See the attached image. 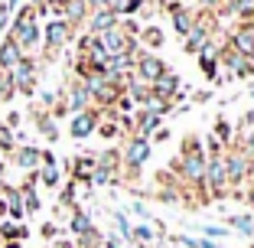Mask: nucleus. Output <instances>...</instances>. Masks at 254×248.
Wrapping results in <instances>:
<instances>
[{
  "label": "nucleus",
  "instance_id": "f257e3e1",
  "mask_svg": "<svg viewBox=\"0 0 254 248\" xmlns=\"http://www.w3.org/2000/svg\"><path fill=\"white\" fill-rule=\"evenodd\" d=\"M173 176L180 180V186H202V176H205V147L195 134L183 137V151L173 164Z\"/></svg>",
  "mask_w": 254,
  "mask_h": 248
},
{
  "label": "nucleus",
  "instance_id": "f03ea898",
  "mask_svg": "<svg viewBox=\"0 0 254 248\" xmlns=\"http://www.w3.org/2000/svg\"><path fill=\"white\" fill-rule=\"evenodd\" d=\"M7 36L20 46L26 56H36V49L43 46V23H39L33 3L26 7H16L13 16H10V26H7Z\"/></svg>",
  "mask_w": 254,
  "mask_h": 248
},
{
  "label": "nucleus",
  "instance_id": "7ed1b4c3",
  "mask_svg": "<svg viewBox=\"0 0 254 248\" xmlns=\"http://www.w3.org/2000/svg\"><path fill=\"white\" fill-rule=\"evenodd\" d=\"M225 160V180H228V196L245 199V186H248V166H251V154L241 147V141H232L222 151Z\"/></svg>",
  "mask_w": 254,
  "mask_h": 248
},
{
  "label": "nucleus",
  "instance_id": "20e7f679",
  "mask_svg": "<svg viewBox=\"0 0 254 248\" xmlns=\"http://www.w3.org/2000/svg\"><path fill=\"white\" fill-rule=\"evenodd\" d=\"M39 69H43V62L36 59V56H23L20 62H16L13 69H10L7 76L10 82H13V91L16 95H36V85H39Z\"/></svg>",
  "mask_w": 254,
  "mask_h": 248
},
{
  "label": "nucleus",
  "instance_id": "39448f33",
  "mask_svg": "<svg viewBox=\"0 0 254 248\" xmlns=\"http://www.w3.org/2000/svg\"><path fill=\"white\" fill-rule=\"evenodd\" d=\"M72 36H75V26H68L62 16L46 20L43 23V53H46V59H56V56L72 43Z\"/></svg>",
  "mask_w": 254,
  "mask_h": 248
},
{
  "label": "nucleus",
  "instance_id": "423d86ee",
  "mask_svg": "<svg viewBox=\"0 0 254 248\" xmlns=\"http://www.w3.org/2000/svg\"><path fill=\"white\" fill-rule=\"evenodd\" d=\"M150 154H153V144H150L147 137H134L130 134L127 147L121 151V170H127L130 176H137V173L143 170V164L150 160Z\"/></svg>",
  "mask_w": 254,
  "mask_h": 248
},
{
  "label": "nucleus",
  "instance_id": "0eeeda50",
  "mask_svg": "<svg viewBox=\"0 0 254 248\" xmlns=\"http://www.w3.org/2000/svg\"><path fill=\"white\" fill-rule=\"evenodd\" d=\"M150 95L163 98V101H183V82H180V76H176L173 69H166L160 79L150 82Z\"/></svg>",
  "mask_w": 254,
  "mask_h": 248
},
{
  "label": "nucleus",
  "instance_id": "6e6552de",
  "mask_svg": "<svg viewBox=\"0 0 254 248\" xmlns=\"http://www.w3.org/2000/svg\"><path fill=\"white\" fill-rule=\"evenodd\" d=\"M62 105L68 108V114H78V111H88V108H95L91 105V95H88V88H85L78 79H72V82L65 85V91H62Z\"/></svg>",
  "mask_w": 254,
  "mask_h": 248
},
{
  "label": "nucleus",
  "instance_id": "1a4fd4ad",
  "mask_svg": "<svg viewBox=\"0 0 254 248\" xmlns=\"http://www.w3.org/2000/svg\"><path fill=\"white\" fill-rule=\"evenodd\" d=\"M95 128H98V108L78 111L68 121V137H72V141H88V137L95 134Z\"/></svg>",
  "mask_w": 254,
  "mask_h": 248
},
{
  "label": "nucleus",
  "instance_id": "9d476101",
  "mask_svg": "<svg viewBox=\"0 0 254 248\" xmlns=\"http://www.w3.org/2000/svg\"><path fill=\"white\" fill-rule=\"evenodd\" d=\"M166 72V62L160 59L157 53H150V49H140L137 53V62H134V76L147 79V82H153V79H160Z\"/></svg>",
  "mask_w": 254,
  "mask_h": 248
},
{
  "label": "nucleus",
  "instance_id": "9b49d317",
  "mask_svg": "<svg viewBox=\"0 0 254 248\" xmlns=\"http://www.w3.org/2000/svg\"><path fill=\"white\" fill-rule=\"evenodd\" d=\"M166 13H170V23H173V30L180 33V36H186L189 30L195 26V7H189V3H170V7H163Z\"/></svg>",
  "mask_w": 254,
  "mask_h": 248
},
{
  "label": "nucleus",
  "instance_id": "f8f14e48",
  "mask_svg": "<svg viewBox=\"0 0 254 248\" xmlns=\"http://www.w3.org/2000/svg\"><path fill=\"white\" fill-rule=\"evenodd\" d=\"M160 124H163V118H160L153 108H137L134 114V137H153V131H160Z\"/></svg>",
  "mask_w": 254,
  "mask_h": 248
},
{
  "label": "nucleus",
  "instance_id": "ddd939ff",
  "mask_svg": "<svg viewBox=\"0 0 254 248\" xmlns=\"http://www.w3.org/2000/svg\"><path fill=\"white\" fill-rule=\"evenodd\" d=\"M118 23H121V16L114 13V10H91V13H88V20H85V33L98 36V33L114 30Z\"/></svg>",
  "mask_w": 254,
  "mask_h": 248
},
{
  "label": "nucleus",
  "instance_id": "4468645a",
  "mask_svg": "<svg viewBox=\"0 0 254 248\" xmlns=\"http://www.w3.org/2000/svg\"><path fill=\"white\" fill-rule=\"evenodd\" d=\"M10 160H13L20 170H26V173H33V170H39V166H43L39 147H33V144H16L13 154H10Z\"/></svg>",
  "mask_w": 254,
  "mask_h": 248
},
{
  "label": "nucleus",
  "instance_id": "2eb2a0df",
  "mask_svg": "<svg viewBox=\"0 0 254 248\" xmlns=\"http://www.w3.org/2000/svg\"><path fill=\"white\" fill-rule=\"evenodd\" d=\"M68 232L75 235V242L95 232V222H91V216H88V212L82 209V206H75V209L68 212Z\"/></svg>",
  "mask_w": 254,
  "mask_h": 248
},
{
  "label": "nucleus",
  "instance_id": "dca6fc26",
  "mask_svg": "<svg viewBox=\"0 0 254 248\" xmlns=\"http://www.w3.org/2000/svg\"><path fill=\"white\" fill-rule=\"evenodd\" d=\"M88 3H85V0H65V3H62V20L68 23V26H75V30H78V26H82L85 20H88Z\"/></svg>",
  "mask_w": 254,
  "mask_h": 248
},
{
  "label": "nucleus",
  "instance_id": "f3484780",
  "mask_svg": "<svg viewBox=\"0 0 254 248\" xmlns=\"http://www.w3.org/2000/svg\"><path fill=\"white\" fill-rule=\"evenodd\" d=\"M209 36H212V33L205 30V26H199V23H195L192 30L183 36V53H186V56H199L202 49H205V43H209Z\"/></svg>",
  "mask_w": 254,
  "mask_h": 248
},
{
  "label": "nucleus",
  "instance_id": "a211bd4d",
  "mask_svg": "<svg viewBox=\"0 0 254 248\" xmlns=\"http://www.w3.org/2000/svg\"><path fill=\"white\" fill-rule=\"evenodd\" d=\"M23 56H26V53H23V49L10 36H0V72H10V69L23 59Z\"/></svg>",
  "mask_w": 254,
  "mask_h": 248
},
{
  "label": "nucleus",
  "instance_id": "6ab92c4d",
  "mask_svg": "<svg viewBox=\"0 0 254 248\" xmlns=\"http://www.w3.org/2000/svg\"><path fill=\"white\" fill-rule=\"evenodd\" d=\"M72 180H78V183H88L91 180V173H95V154H78V157L72 160ZM91 186V183H88Z\"/></svg>",
  "mask_w": 254,
  "mask_h": 248
},
{
  "label": "nucleus",
  "instance_id": "aec40b11",
  "mask_svg": "<svg viewBox=\"0 0 254 248\" xmlns=\"http://www.w3.org/2000/svg\"><path fill=\"white\" fill-rule=\"evenodd\" d=\"M160 239H163V235L153 232L147 222H137V226H130V239L127 242H134L137 248H153V242H160Z\"/></svg>",
  "mask_w": 254,
  "mask_h": 248
},
{
  "label": "nucleus",
  "instance_id": "412c9836",
  "mask_svg": "<svg viewBox=\"0 0 254 248\" xmlns=\"http://www.w3.org/2000/svg\"><path fill=\"white\" fill-rule=\"evenodd\" d=\"M137 39H140V46L143 49H150V53H153V49H160V46H163V30H160L157 23H147V26H143L140 33H137Z\"/></svg>",
  "mask_w": 254,
  "mask_h": 248
},
{
  "label": "nucleus",
  "instance_id": "4be33fe9",
  "mask_svg": "<svg viewBox=\"0 0 254 248\" xmlns=\"http://www.w3.org/2000/svg\"><path fill=\"white\" fill-rule=\"evenodd\" d=\"M23 239H30V229L23 222H10V219L0 222V242H23Z\"/></svg>",
  "mask_w": 254,
  "mask_h": 248
},
{
  "label": "nucleus",
  "instance_id": "5701e85b",
  "mask_svg": "<svg viewBox=\"0 0 254 248\" xmlns=\"http://www.w3.org/2000/svg\"><path fill=\"white\" fill-rule=\"evenodd\" d=\"M36 176H39V183H43L46 189H59L62 186V173H59V164H43L36 170Z\"/></svg>",
  "mask_w": 254,
  "mask_h": 248
},
{
  "label": "nucleus",
  "instance_id": "b1692460",
  "mask_svg": "<svg viewBox=\"0 0 254 248\" xmlns=\"http://www.w3.org/2000/svg\"><path fill=\"white\" fill-rule=\"evenodd\" d=\"M36 131L46 141H59V128H56V118L49 111H36Z\"/></svg>",
  "mask_w": 254,
  "mask_h": 248
},
{
  "label": "nucleus",
  "instance_id": "393cba45",
  "mask_svg": "<svg viewBox=\"0 0 254 248\" xmlns=\"http://www.w3.org/2000/svg\"><path fill=\"white\" fill-rule=\"evenodd\" d=\"M212 137H218V141H222V147H228V144L235 141V128H232V121H225L222 114H218L215 124H212Z\"/></svg>",
  "mask_w": 254,
  "mask_h": 248
},
{
  "label": "nucleus",
  "instance_id": "a878e982",
  "mask_svg": "<svg viewBox=\"0 0 254 248\" xmlns=\"http://www.w3.org/2000/svg\"><path fill=\"white\" fill-rule=\"evenodd\" d=\"M13 147H16V131L7 128V124L0 121V154H3V157H10V154H13Z\"/></svg>",
  "mask_w": 254,
  "mask_h": 248
},
{
  "label": "nucleus",
  "instance_id": "bb28decb",
  "mask_svg": "<svg viewBox=\"0 0 254 248\" xmlns=\"http://www.w3.org/2000/svg\"><path fill=\"white\" fill-rule=\"evenodd\" d=\"M232 16H238L241 23L254 20V0H232Z\"/></svg>",
  "mask_w": 254,
  "mask_h": 248
},
{
  "label": "nucleus",
  "instance_id": "cd10ccee",
  "mask_svg": "<svg viewBox=\"0 0 254 248\" xmlns=\"http://www.w3.org/2000/svg\"><path fill=\"white\" fill-rule=\"evenodd\" d=\"M195 59H199L202 72H205V76H209L212 82H218V79H222V66H218V59H212V56H205V53H199Z\"/></svg>",
  "mask_w": 254,
  "mask_h": 248
},
{
  "label": "nucleus",
  "instance_id": "c85d7f7f",
  "mask_svg": "<svg viewBox=\"0 0 254 248\" xmlns=\"http://www.w3.org/2000/svg\"><path fill=\"white\" fill-rule=\"evenodd\" d=\"M228 226L238 229L241 235H254V219L245 216V212H238V216H228Z\"/></svg>",
  "mask_w": 254,
  "mask_h": 248
},
{
  "label": "nucleus",
  "instance_id": "c756f323",
  "mask_svg": "<svg viewBox=\"0 0 254 248\" xmlns=\"http://www.w3.org/2000/svg\"><path fill=\"white\" fill-rule=\"evenodd\" d=\"M13 95H16V91H13V82H10V76H7V72H0V105H7Z\"/></svg>",
  "mask_w": 254,
  "mask_h": 248
},
{
  "label": "nucleus",
  "instance_id": "7c9ffc66",
  "mask_svg": "<svg viewBox=\"0 0 254 248\" xmlns=\"http://www.w3.org/2000/svg\"><path fill=\"white\" fill-rule=\"evenodd\" d=\"M251 128H254V111H245L241 121H238V128H235V137H245Z\"/></svg>",
  "mask_w": 254,
  "mask_h": 248
},
{
  "label": "nucleus",
  "instance_id": "2f4dec72",
  "mask_svg": "<svg viewBox=\"0 0 254 248\" xmlns=\"http://www.w3.org/2000/svg\"><path fill=\"white\" fill-rule=\"evenodd\" d=\"M111 219H114V226H118V232L124 235V239H130V219H127L124 212H111Z\"/></svg>",
  "mask_w": 254,
  "mask_h": 248
},
{
  "label": "nucleus",
  "instance_id": "473e14b6",
  "mask_svg": "<svg viewBox=\"0 0 254 248\" xmlns=\"http://www.w3.org/2000/svg\"><path fill=\"white\" fill-rule=\"evenodd\" d=\"M199 232H202V239H212V242H218V239H225V235H228L222 226H202Z\"/></svg>",
  "mask_w": 254,
  "mask_h": 248
},
{
  "label": "nucleus",
  "instance_id": "72a5a7b5",
  "mask_svg": "<svg viewBox=\"0 0 254 248\" xmlns=\"http://www.w3.org/2000/svg\"><path fill=\"white\" fill-rule=\"evenodd\" d=\"M39 232H43V239H59V226H56V222H43V229H39Z\"/></svg>",
  "mask_w": 254,
  "mask_h": 248
},
{
  "label": "nucleus",
  "instance_id": "f704fd0d",
  "mask_svg": "<svg viewBox=\"0 0 254 248\" xmlns=\"http://www.w3.org/2000/svg\"><path fill=\"white\" fill-rule=\"evenodd\" d=\"M225 147H222V141H218V137H209V141H205V157H212V154H222Z\"/></svg>",
  "mask_w": 254,
  "mask_h": 248
},
{
  "label": "nucleus",
  "instance_id": "c9c22d12",
  "mask_svg": "<svg viewBox=\"0 0 254 248\" xmlns=\"http://www.w3.org/2000/svg\"><path fill=\"white\" fill-rule=\"evenodd\" d=\"M235 141H241V147H245V151H248V154H251V157H254V128L248 131L245 137H235Z\"/></svg>",
  "mask_w": 254,
  "mask_h": 248
},
{
  "label": "nucleus",
  "instance_id": "e433bc0d",
  "mask_svg": "<svg viewBox=\"0 0 254 248\" xmlns=\"http://www.w3.org/2000/svg\"><path fill=\"white\" fill-rule=\"evenodd\" d=\"M7 26H10V10L0 3V36H7Z\"/></svg>",
  "mask_w": 254,
  "mask_h": 248
},
{
  "label": "nucleus",
  "instance_id": "4c0bfd02",
  "mask_svg": "<svg viewBox=\"0 0 254 248\" xmlns=\"http://www.w3.org/2000/svg\"><path fill=\"white\" fill-rule=\"evenodd\" d=\"M85 3H88V10H111L114 0H85Z\"/></svg>",
  "mask_w": 254,
  "mask_h": 248
},
{
  "label": "nucleus",
  "instance_id": "58836bf2",
  "mask_svg": "<svg viewBox=\"0 0 254 248\" xmlns=\"http://www.w3.org/2000/svg\"><path fill=\"white\" fill-rule=\"evenodd\" d=\"M209 98H212V91H209V88H202V91H195V95H192V101H195V105H205Z\"/></svg>",
  "mask_w": 254,
  "mask_h": 248
},
{
  "label": "nucleus",
  "instance_id": "ea45409f",
  "mask_svg": "<svg viewBox=\"0 0 254 248\" xmlns=\"http://www.w3.org/2000/svg\"><path fill=\"white\" fill-rule=\"evenodd\" d=\"M130 209H134V216H140L143 222H147V219H150V212H147V206H143V203H134V206H130Z\"/></svg>",
  "mask_w": 254,
  "mask_h": 248
},
{
  "label": "nucleus",
  "instance_id": "a19ab883",
  "mask_svg": "<svg viewBox=\"0 0 254 248\" xmlns=\"http://www.w3.org/2000/svg\"><path fill=\"white\" fill-rule=\"evenodd\" d=\"M163 141H170V131H153L150 144H163Z\"/></svg>",
  "mask_w": 254,
  "mask_h": 248
},
{
  "label": "nucleus",
  "instance_id": "79ce46f5",
  "mask_svg": "<svg viewBox=\"0 0 254 248\" xmlns=\"http://www.w3.org/2000/svg\"><path fill=\"white\" fill-rule=\"evenodd\" d=\"M3 7H7V10H10V13H13V10H16V7H23V0H3Z\"/></svg>",
  "mask_w": 254,
  "mask_h": 248
},
{
  "label": "nucleus",
  "instance_id": "37998d69",
  "mask_svg": "<svg viewBox=\"0 0 254 248\" xmlns=\"http://www.w3.org/2000/svg\"><path fill=\"white\" fill-rule=\"evenodd\" d=\"M56 242V248H75V242H68V239H53Z\"/></svg>",
  "mask_w": 254,
  "mask_h": 248
},
{
  "label": "nucleus",
  "instance_id": "c03bdc74",
  "mask_svg": "<svg viewBox=\"0 0 254 248\" xmlns=\"http://www.w3.org/2000/svg\"><path fill=\"white\" fill-rule=\"evenodd\" d=\"M3 219H7V203L0 199V222H3Z\"/></svg>",
  "mask_w": 254,
  "mask_h": 248
},
{
  "label": "nucleus",
  "instance_id": "a18cd8bd",
  "mask_svg": "<svg viewBox=\"0 0 254 248\" xmlns=\"http://www.w3.org/2000/svg\"><path fill=\"white\" fill-rule=\"evenodd\" d=\"M3 186H7V180H3V173H0V193H3Z\"/></svg>",
  "mask_w": 254,
  "mask_h": 248
},
{
  "label": "nucleus",
  "instance_id": "49530a36",
  "mask_svg": "<svg viewBox=\"0 0 254 248\" xmlns=\"http://www.w3.org/2000/svg\"><path fill=\"white\" fill-rule=\"evenodd\" d=\"M160 3H163V7H170V3H180V0H160Z\"/></svg>",
  "mask_w": 254,
  "mask_h": 248
},
{
  "label": "nucleus",
  "instance_id": "de8ad7c7",
  "mask_svg": "<svg viewBox=\"0 0 254 248\" xmlns=\"http://www.w3.org/2000/svg\"><path fill=\"white\" fill-rule=\"evenodd\" d=\"M251 248H254V245H251Z\"/></svg>",
  "mask_w": 254,
  "mask_h": 248
}]
</instances>
